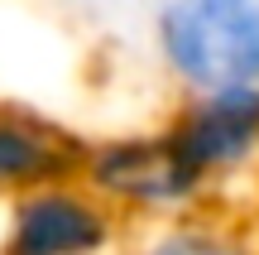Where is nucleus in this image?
<instances>
[{
	"instance_id": "f257e3e1",
	"label": "nucleus",
	"mask_w": 259,
	"mask_h": 255,
	"mask_svg": "<svg viewBox=\"0 0 259 255\" xmlns=\"http://www.w3.org/2000/svg\"><path fill=\"white\" fill-rule=\"evenodd\" d=\"M77 178L125 227H144V231L192 217V212H206V207H221L216 193L197 178V169L183 159V150L173 144V135L163 125L87 140Z\"/></svg>"
},
{
	"instance_id": "f03ea898",
	"label": "nucleus",
	"mask_w": 259,
	"mask_h": 255,
	"mask_svg": "<svg viewBox=\"0 0 259 255\" xmlns=\"http://www.w3.org/2000/svg\"><path fill=\"white\" fill-rule=\"evenodd\" d=\"M149 44L183 96L259 87V0H158Z\"/></svg>"
},
{
	"instance_id": "7ed1b4c3",
	"label": "nucleus",
	"mask_w": 259,
	"mask_h": 255,
	"mask_svg": "<svg viewBox=\"0 0 259 255\" xmlns=\"http://www.w3.org/2000/svg\"><path fill=\"white\" fill-rule=\"evenodd\" d=\"M183 159L197 169V178L226 198L240 188L259 193V87H221V92L183 96L173 116L163 121Z\"/></svg>"
},
{
	"instance_id": "20e7f679",
	"label": "nucleus",
	"mask_w": 259,
	"mask_h": 255,
	"mask_svg": "<svg viewBox=\"0 0 259 255\" xmlns=\"http://www.w3.org/2000/svg\"><path fill=\"white\" fill-rule=\"evenodd\" d=\"M120 236L125 222L82 178L0 202V255H115Z\"/></svg>"
},
{
	"instance_id": "39448f33",
	"label": "nucleus",
	"mask_w": 259,
	"mask_h": 255,
	"mask_svg": "<svg viewBox=\"0 0 259 255\" xmlns=\"http://www.w3.org/2000/svg\"><path fill=\"white\" fill-rule=\"evenodd\" d=\"M87 140L29 101H0V202L77 178Z\"/></svg>"
},
{
	"instance_id": "423d86ee",
	"label": "nucleus",
	"mask_w": 259,
	"mask_h": 255,
	"mask_svg": "<svg viewBox=\"0 0 259 255\" xmlns=\"http://www.w3.org/2000/svg\"><path fill=\"white\" fill-rule=\"evenodd\" d=\"M135 255H259V227L231 207H206L192 217L149 227Z\"/></svg>"
}]
</instances>
